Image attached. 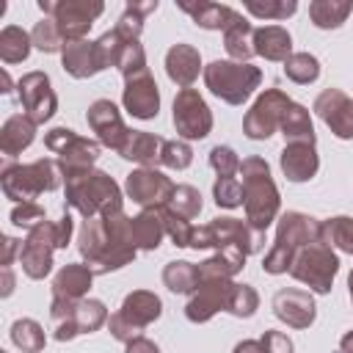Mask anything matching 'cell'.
<instances>
[{"label": "cell", "instance_id": "c3c4849f", "mask_svg": "<svg viewBox=\"0 0 353 353\" xmlns=\"http://www.w3.org/2000/svg\"><path fill=\"white\" fill-rule=\"evenodd\" d=\"M44 210L36 204V201H22L11 210V223L14 226H22V229H36L39 223H44Z\"/></svg>", "mask_w": 353, "mask_h": 353}, {"label": "cell", "instance_id": "d6986e66", "mask_svg": "<svg viewBox=\"0 0 353 353\" xmlns=\"http://www.w3.org/2000/svg\"><path fill=\"white\" fill-rule=\"evenodd\" d=\"M234 284H229V279H215V281H201L199 290L193 292V298L185 306V314L190 323H207L218 309H226L229 303V292Z\"/></svg>", "mask_w": 353, "mask_h": 353}, {"label": "cell", "instance_id": "e575fe53", "mask_svg": "<svg viewBox=\"0 0 353 353\" xmlns=\"http://www.w3.org/2000/svg\"><path fill=\"white\" fill-rule=\"evenodd\" d=\"M163 281L171 292H196L199 290V265L168 262L163 270Z\"/></svg>", "mask_w": 353, "mask_h": 353}, {"label": "cell", "instance_id": "4316f807", "mask_svg": "<svg viewBox=\"0 0 353 353\" xmlns=\"http://www.w3.org/2000/svg\"><path fill=\"white\" fill-rule=\"evenodd\" d=\"M94 279V270L88 265H66L52 281V295L58 301H83Z\"/></svg>", "mask_w": 353, "mask_h": 353}, {"label": "cell", "instance_id": "681fc988", "mask_svg": "<svg viewBox=\"0 0 353 353\" xmlns=\"http://www.w3.org/2000/svg\"><path fill=\"white\" fill-rule=\"evenodd\" d=\"M210 165L218 171V176H234L240 171V160L229 146H215L210 152Z\"/></svg>", "mask_w": 353, "mask_h": 353}, {"label": "cell", "instance_id": "4dcf8cb0", "mask_svg": "<svg viewBox=\"0 0 353 353\" xmlns=\"http://www.w3.org/2000/svg\"><path fill=\"white\" fill-rule=\"evenodd\" d=\"M281 130L287 143H314V130H312V119L309 110L303 105H290L284 119H281Z\"/></svg>", "mask_w": 353, "mask_h": 353}, {"label": "cell", "instance_id": "277c9868", "mask_svg": "<svg viewBox=\"0 0 353 353\" xmlns=\"http://www.w3.org/2000/svg\"><path fill=\"white\" fill-rule=\"evenodd\" d=\"M61 165L50 157H41L28 165H6L0 174L3 193L14 201H33L41 190H55L61 185Z\"/></svg>", "mask_w": 353, "mask_h": 353}, {"label": "cell", "instance_id": "b9f144b4", "mask_svg": "<svg viewBox=\"0 0 353 353\" xmlns=\"http://www.w3.org/2000/svg\"><path fill=\"white\" fill-rule=\"evenodd\" d=\"M94 44H97L99 66L105 69V66H119V58H121V52H124V47H127L130 41H124V39L116 33V28H113V30H108L105 36H99V41H94Z\"/></svg>", "mask_w": 353, "mask_h": 353}, {"label": "cell", "instance_id": "ab89813d", "mask_svg": "<svg viewBox=\"0 0 353 353\" xmlns=\"http://www.w3.org/2000/svg\"><path fill=\"white\" fill-rule=\"evenodd\" d=\"M168 210L176 212L179 218H188V221L196 218L199 210H201V196H199V190L190 188V185H176V188H174V196H171V201H168Z\"/></svg>", "mask_w": 353, "mask_h": 353}, {"label": "cell", "instance_id": "ffe728a7", "mask_svg": "<svg viewBox=\"0 0 353 353\" xmlns=\"http://www.w3.org/2000/svg\"><path fill=\"white\" fill-rule=\"evenodd\" d=\"M273 312L292 328H309L314 320V301L303 290H279L273 295Z\"/></svg>", "mask_w": 353, "mask_h": 353}, {"label": "cell", "instance_id": "9a60e30c", "mask_svg": "<svg viewBox=\"0 0 353 353\" xmlns=\"http://www.w3.org/2000/svg\"><path fill=\"white\" fill-rule=\"evenodd\" d=\"M174 127L182 138H204L212 127L207 102L196 88H182L174 99Z\"/></svg>", "mask_w": 353, "mask_h": 353}, {"label": "cell", "instance_id": "52a82bcc", "mask_svg": "<svg viewBox=\"0 0 353 353\" xmlns=\"http://www.w3.org/2000/svg\"><path fill=\"white\" fill-rule=\"evenodd\" d=\"M52 331L58 342H66L77 334H91L108 323V309L102 301H58L52 298Z\"/></svg>", "mask_w": 353, "mask_h": 353}, {"label": "cell", "instance_id": "30bf717a", "mask_svg": "<svg viewBox=\"0 0 353 353\" xmlns=\"http://www.w3.org/2000/svg\"><path fill=\"white\" fill-rule=\"evenodd\" d=\"M336 270H339V259H336V254H334L323 240L303 245V248L295 254L292 265H290V273H292L298 281L309 284L314 292H328V290H331V281H334V276H336Z\"/></svg>", "mask_w": 353, "mask_h": 353}, {"label": "cell", "instance_id": "cb8c5ba5", "mask_svg": "<svg viewBox=\"0 0 353 353\" xmlns=\"http://www.w3.org/2000/svg\"><path fill=\"white\" fill-rule=\"evenodd\" d=\"M317 165H320V160H317L314 143H287L281 152V171L292 182L312 179L317 174Z\"/></svg>", "mask_w": 353, "mask_h": 353}, {"label": "cell", "instance_id": "4fadbf2b", "mask_svg": "<svg viewBox=\"0 0 353 353\" xmlns=\"http://www.w3.org/2000/svg\"><path fill=\"white\" fill-rule=\"evenodd\" d=\"M290 105H292V102H290L287 94H281L279 88H268V91L254 102V108L248 110V116H245V121H243L245 135L254 138V141L273 135V130L281 127V119H284V113H287Z\"/></svg>", "mask_w": 353, "mask_h": 353}, {"label": "cell", "instance_id": "74e56055", "mask_svg": "<svg viewBox=\"0 0 353 353\" xmlns=\"http://www.w3.org/2000/svg\"><path fill=\"white\" fill-rule=\"evenodd\" d=\"M284 74H287L290 80L306 85V83H314V80H317L320 63H317V58L309 55V52H292V55L284 61Z\"/></svg>", "mask_w": 353, "mask_h": 353}, {"label": "cell", "instance_id": "f546056e", "mask_svg": "<svg viewBox=\"0 0 353 353\" xmlns=\"http://www.w3.org/2000/svg\"><path fill=\"white\" fill-rule=\"evenodd\" d=\"M160 149H163V141L152 132H141V130H130L124 146L119 149L121 157L127 160H135V163H143V165H152L160 160Z\"/></svg>", "mask_w": 353, "mask_h": 353}, {"label": "cell", "instance_id": "44dd1931", "mask_svg": "<svg viewBox=\"0 0 353 353\" xmlns=\"http://www.w3.org/2000/svg\"><path fill=\"white\" fill-rule=\"evenodd\" d=\"M124 108L130 116L135 119H152L157 116V108H160V94H157V83L154 77L146 72L141 77H132L127 80V88H124Z\"/></svg>", "mask_w": 353, "mask_h": 353}, {"label": "cell", "instance_id": "f907efd6", "mask_svg": "<svg viewBox=\"0 0 353 353\" xmlns=\"http://www.w3.org/2000/svg\"><path fill=\"white\" fill-rule=\"evenodd\" d=\"M259 347L262 353H292V342L281 331H265L259 339Z\"/></svg>", "mask_w": 353, "mask_h": 353}, {"label": "cell", "instance_id": "83f0119b", "mask_svg": "<svg viewBox=\"0 0 353 353\" xmlns=\"http://www.w3.org/2000/svg\"><path fill=\"white\" fill-rule=\"evenodd\" d=\"M292 39L281 25L254 28V52L268 61H287L292 52Z\"/></svg>", "mask_w": 353, "mask_h": 353}, {"label": "cell", "instance_id": "6f0895ef", "mask_svg": "<svg viewBox=\"0 0 353 353\" xmlns=\"http://www.w3.org/2000/svg\"><path fill=\"white\" fill-rule=\"evenodd\" d=\"M347 284H350V301H353V273H350V279H347Z\"/></svg>", "mask_w": 353, "mask_h": 353}, {"label": "cell", "instance_id": "8d00e7d4", "mask_svg": "<svg viewBox=\"0 0 353 353\" xmlns=\"http://www.w3.org/2000/svg\"><path fill=\"white\" fill-rule=\"evenodd\" d=\"M11 342L22 350V353H39L44 347V331L36 320L25 317V320H17L11 325Z\"/></svg>", "mask_w": 353, "mask_h": 353}, {"label": "cell", "instance_id": "7a4b0ae2", "mask_svg": "<svg viewBox=\"0 0 353 353\" xmlns=\"http://www.w3.org/2000/svg\"><path fill=\"white\" fill-rule=\"evenodd\" d=\"M243 176V204H245V221L248 226L265 232L270 221L279 212V190L270 179V168L262 157H248L240 163Z\"/></svg>", "mask_w": 353, "mask_h": 353}, {"label": "cell", "instance_id": "ee69618b", "mask_svg": "<svg viewBox=\"0 0 353 353\" xmlns=\"http://www.w3.org/2000/svg\"><path fill=\"white\" fill-rule=\"evenodd\" d=\"M256 306H259V298H256V292H254L248 284H234V287H232L229 303H226V309H229L232 314H237V317H251Z\"/></svg>", "mask_w": 353, "mask_h": 353}, {"label": "cell", "instance_id": "ba28073f", "mask_svg": "<svg viewBox=\"0 0 353 353\" xmlns=\"http://www.w3.org/2000/svg\"><path fill=\"white\" fill-rule=\"evenodd\" d=\"M160 309H163V303H160V298H157L154 292L138 290V292L127 295L124 303H121V309L108 320L110 334H113L119 342H132V339L141 336V331H143L152 320L160 317Z\"/></svg>", "mask_w": 353, "mask_h": 353}, {"label": "cell", "instance_id": "9c48e42d", "mask_svg": "<svg viewBox=\"0 0 353 353\" xmlns=\"http://www.w3.org/2000/svg\"><path fill=\"white\" fill-rule=\"evenodd\" d=\"M39 8L44 11V17H50L58 25L66 44L83 41L94 19L105 11L102 3H88V0H39Z\"/></svg>", "mask_w": 353, "mask_h": 353}, {"label": "cell", "instance_id": "d6a6232c", "mask_svg": "<svg viewBox=\"0 0 353 353\" xmlns=\"http://www.w3.org/2000/svg\"><path fill=\"white\" fill-rule=\"evenodd\" d=\"M353 11V3H342V0H314L309 6V17L317 28H339L347 14Z\"/></svg>", "mask_w": 353, "mask_h": 353}, {"label": "cell", "instance_id": "7c38bea8", "mask_svg": "<svg viewBox=\"0 0 353 353\" xmlns=\"http://www.w3.org/2000/svg\"><path fill=\"white\" fill-rule=\"evenodd\" d=\"M58 248V237H55V223L44 221L36 229L28 232L25 245L19 248V262L22 270L30 279H44L52 268V251Z\"/></svg>", "mask_w": 353, "mask_h": 353}, {"label": "cell", "instance_id": "8992f818", "mask_svg": "<svg viewBox=\"0 0 353 353\" xmlns=\"http://www.w3.org/2000/svg\"><path fill=\"white\" fill-rule=\"evenodd\" d=\"M193 248H210V245H218V248H240L243 254H256L262 245H265V232L237 221V218H215L212 223L207 226H199L193 229V240H190Z\"/></svg>", "mask_w": 353, "mask_h": 353}, {"label": "cell", "instance_id": "5bb4252c", "mask_svg": "<svg viewBox=\"0 0 353 353\" xmlns=\"http://www.w3.org/2000/svg\"><path fill=\"white\" fill-rule=\"evenodd\" d=\"M17 94H19V102L25 108V116L33 124H44L47 119H52L58 99H55V94L50 88V77L44 72H30V74L19 77Z\"/></svg>", "mask_w": 353, "mask_h": 353}, {"label": "cell", "instance_id": "bcb514c9", "mask_svg": "<svg viewBox=\"0 0 353 353\" xmlns=\"http://www.w3.org/2000/svg\"><path fill=\"white\" fill-rule=\"evenodd\" d=\"M193 160V149L185 141H163L160 149V163L168 168H188Z\"/></svg>", "mask_w": 353, "mask_h": 353}, {"label": "cell", "instance_id": "d4e9b609", "mask_svg": "<svg viewBox=\"0 0 353 353\" xmlns=\"http://www.w3.org/2000/svg\"><path fill=\"white\" fill-rule=\"evenodd\" d=\"M130 234L135 248L141 251H154L165 234V223H163V207H146L138 218L130 221Z\"/></svg>", "mask_w": 353, "mask_h": 353}, {"label": "cell", "instance_id": "7bdbcfd3", "mask_svg": "<svg viewBox=\"0 0 353 353\" xmlns=\"http://www.w3.org/2000/svg\"><path fill=\"white\" fill-rule=\"evenodd\" d=\"M119 69H121L124 80H132V77H141V74L149 72V69H146V55H143L141 41H130V44L124 47V52H121V58H119Z\"/></svg>", "mask_w": 353, "mask_h": 353}, {"label": "cell", "instance_id": "11a10c76", "mask_svg": "<svg viewBox=\"0 0 353 353\" xmlns=\"http://www.w3.org/2000/svg\"><path fill=\"white\" fill-rule=\"evenodd\" d=\"M14 290V276H11V268H3V295H11Z\"/></svg>", "mask_w": 353, "mask_h": 353}, {"label": "cell", "instance_id": "e0dca14e", "mask_svg": "<svg viewBox=\"0 0 353 353\" xmlns=\"http://www.w3.org/2000/svg\"><path fill=\"white\" fill-rule=\"evenodd\" d=\"M85 119H88V124H91V130L97 132V138H99L102 146H110V149H116V152L124 146L130 130L124 127L121 113H119V108H116L110 99H97V102L88 108Z\"/></svg>", "mask_w": 353, "mask_h": 353}, {"label": "cell", "instance_id": "9f6ffc18", "mask_svg": "<svg viewBox=\"0 0 353 353\" xmlns=\"http://www.w3.org/2000/svg\"><path fill=\"white\" fill-rule=\"evenodd\" d=\"M339 353H353V331L342 336V342H339Z\"/></svg>", "mask_w": 353, "mask_h": 353}, {"label": "cell", "instance_id": "836d02e7", "mask_svg": "<svg viewBox=\"0 0 353 353\" xmlns=\"http://www.w3.org/2000/svg\"><path fill=\"white\" fill-rule=\"evenodd\" d=\"M30 33H25L22 28H17V25H8V28H3L0 30V58L6 61V63H19V61H25L28 58V52H30Z\"/></svg>", "mask_w": 353, "mask_h": 353}, {"label": "cell", "instance_id": "7402d4cb", "mask_svg": "<svg viewBox=\"0 0 353 353\" xmlns=\"http://www.w3.org/2000/svg\"><path fill=\"white\" fill-rule=\"evenodd\" d=\"M179 8L185 14H190L199 28H207V30H223L226 33L232 25H237L243 19L234 8L221 6V3H179Z\"/></svg>", "mask_w": 353, "mask_h": 353}, {"label": "cell", "instance_id": "f35d334b", "mask_svg": "<svg viewBox=\"0 0 353 353\" xmlns=\"http://www.w3.org/2000/svg\"><path fill=\"white\" fill-rule=\"evenodd\" d=\"M30 41H33L41 52H58V50H63V47H66V41H63V36H61L58 25H55L50 17L39 19V22L33 25V30H30Z\"/></svg>", "mask_w": 353, "mask_h": 353}, {"label": "cell", "instance_id": "db71d44e", "mask_svg": "<svg viewBox=\"0 0 353 353\" xmlns=\"http://www.w3.org/2000/svg\"><path fill=\"white\" fill-rule=\"evenodd\" d=\"M234 353H262V347H259V342H254V339H243V342L234 347Z\"/></svg>", "mask_w": 353, "mask_h": 353}, {"label": "cell", "instance_id": "3957f363", "mask_svg": "<svg viewBox=\"0 0 353 353\" xmlns=\"http://www.w3.org/2000/svg\"><path fill=\"white\" fill-rule=\"evenodd\" d=\"M320 240V223L303 212H287L281 221H279V232H276V243L273 248L265 254V262L262 268L268 273H284L290 270L295 254L309 245V243H317Z\"/></svg>", "mask_w": 353, "mask_h": 353}, {"label": "cell", "instance_id": "484cf974", "mask_svg": "<svg viewBox=\"0 0 353 353\" xmlns=\"http://www.w3.org/2000/svg\"><path fill=\"white\" fill-rule=\"evenodd\" d=\"M61 61H63V69L77 80L91 77V74H97L102 69L99 66V55H97V44H91L85 39L83 41H69L63 47V52H61Z\"/></svg>", "mask_w": 353, "mask_h": 353}, {"label": "cell", "instance_id": "6da1fadb", "mask_svg": "<svg viewBox=\"0 0 353 353\" xmlns=\"http://www.w3.org/2000/svg\"><path fill=\"white\" fill-rule=\"evenodd\" d=\"M63 176H66V204L77 210L83 218L121 212L119 185L108 174L85 168V171H72Z\"/></svg>", "mask_w": 353, "mask_h": 353}, {"label": "cell", "instance_id": "680465c9", "mask_svg": "<svg viewBox=\"0 0 353 353\" xmlns=\"http://www.w3.org/2000/svg\"><path fill=\"white\" fill-rule=\"evenodd\" d=\"M0 353H6V350H0Z\"/></svg>", "mask_w": 353, "mask_h": 353}, {"label": "cell", "instance_id": "603a6c76", "mask_svg": "<svg viewBox=\"0 0 353 353\" xmlns=\"http://www.w3.org/2000/svg\"><path fill=\"white\" fill-rule=\"evenodd\" d=\"M199 69H201V61H199V50L196 47H190V44H174L165 52V72H168V77L176 85L190 88L193 80L199 77Z\"/></svg>", "mask_w": 353, "mask_h": 353}, {"label": "cell", "instance_id": "5b68a950", "mask_svg": "<svg viewBox=\"0 0 353 353\" xmlns=\"http://www.w3.org/2000/svg\"><path fill=\"white\" fill-rule=\"evenodd\" d=\"M262 72L251 63H237V61H212L204 69V83L207 88L221 97L229 105H243L254 88L259 85Z\"/></svg>", "mask_w": 353, "mask_h": 353}, {"label": "cell", "instance_id": "1f68e13d", "mask_svg": "<svg viewBox=\"0 0 353 353\" xmlns=\"http://www.w3.org/2000/svg\"><path fill=\"white\" fill-rule=\"evenodd\" d=\"M223 47H226V52L232 55V61L248 63V58L256 55V52H254V28H251V22L240 19L237 25H232V28L223 33Z\"/></svg>", "mask_w": 353, "mask_h": 353}, {"label": "cell", "instance_id": "ac0fdd59", "mask_svg": "<svg viewBox=\"0 0 353 353\" xmlns=\"http://www.w3.org/2000/svg\"><path fill=\"white\" fill-rule=\"evenodd\" d=\"M314 110L336 138H353V99L345 97L339 88H325L317 97Z\"/></svg>", "mask_w": 353, "mask_h": 353}, {"label": "cell", "instance_id": "f1b7e54d", "mask_svg": "<svg viewBox=\"0 0 353 353\" xmlns=\"http://www.w3.org/2000/svg\"><path fill=\"white\" fill-rule=\"evenodd\" d=\"M36 135V124L28 116H11L6 119L3 130H0V149L8 157H17L22 149H28L33 143Z\"/></svg>", "mask_w": 353, "mask_h": 353}, {"label": "cell", "instance_id": "2e32d148", "mask_svg": "<svg viewBox=\"0 0 353 353\" xmlns=\"http://www.w3.org/2000/svg\"><path fill=\"white\" fill-rule=\"evenodd\" d=\"M174 182L154 168H141L127 176V193L143 207H165L174 196Z\"/></svg>", "mask_w": 353, "mask_h": 353}, {"label": "cell", "instance_id": "7dc6e473", "mask_svg": "<svg viewBox=\"0 0 353 353\" xmlns=\"http://www.w3.org/2000/svg\"><path fill=\"white\" fill-rule=\"evenodd\" d=\"M163 223H165V234L174 240V245H190L193 240V226L188 223V218H179L176 212H171L168 207H163Z\"/></svg>", "mask_w": 353, "mask_h": 353}, {"label": "cell", "instance_id": "60d3db41", "mask_svg": "<svg viewBox=\"0 0 353 353\" xmlns=\"http://www.w3.org/2000/svg\"><path fill=\"white\" fill-rule=\"evenodd\" d=\"M245 8L259 17V19H287L290 14H295L298 3L295 0H245Z\"/></svg>", "mask_w": 353, "mask_h": 353}, {"label": "cell", "instance_id": "f5cc1de1", "mask_svg": "<svg viewBox=\"0 0 353 353\" xmlns=\"http://www.w3.org/2000/svg\"><path fill=\"white\" fill-rule=\"evenodd\" d=\"M17 248H22L19 240H14V237H6L3 240V268H11V259H14V251Z\"/></svg>", "mask_w": 353, "mask_h": 353}, {"label": "cell", "instance_id": "816d5d0a", "mask_svg": "<svg viewBox=\"0 0 353 353\" xmlns=\"http://www.w3.org/2000/svg\"><path fill=\"white\" fill-rule=\"evenodd\" d=\"M127 353H160V350H157V345H154L152 339L138 336V339L127 342Z\"/></svg>", "mask_w": 353, "mask_h": 353}, {"label": "cell", "instance_id": "d590c367", "mask_svg": "<svg viewBox=\"0 0 353 353\" xmlns=\"http://www.w3.org/2000/svg\"><path fill=\"white\" fill-rule=\"evenodd\" d=\"M320 240L325 245H336L347 254H353V218H331L325 223H320Z\"/></svg>", "mask_w": 353, "mask_h": 353}, {"label": "cell", "instance_id": "f6af8a7d", "mask_svg": "<svg viewBox=\"0 0 353 353\" xmlns=\"http://www.w3.org/2000/svg\"><path fill=\"white\" fill-rule=\"evenodd\" d=\"M212 196H215L218 207H226V210L240 207L243 204V185L234 176H218L215 188H212Z\"/></svg>", "mask_w": 353, "mask_h": 353}, {"label": "cell", "instance_id": "8fae6325", "mask_svg": "<svg viewBox=\"0 0 353 353\" xmlns=\"http://www.w3.org/2000/svg\"><path fill=\"white\" fill-rule=\"evenodd\" d=\"M44 143L50 152L58 154L61 160V171L63 174H72V171H85L97 163L99 157V143L91 141V138H83L77 135L74 130H66V127H55L44 135Z\"/></svg>", "mask_w": 353, "mask_h": 353}]
</instances>
